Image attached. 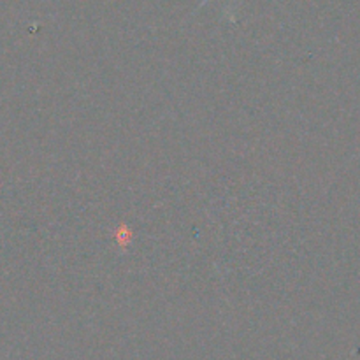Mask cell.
<instances>
[{"instance_id":"6da1fadb","label":"cell","mask_w":360,"mask_h":360,"mask_svg":"<svg viewBox=\"0 0 360 360\" xmlns=\"http://www.w3.org/2000/svg\"><path fill=\"white\" fill-rule=\"evenodd\" d=\"M207 2H210V0H202V2H200V6H199V7H204V6H206ZM232 2H234V4H232V11H231V13H236V11H238V4L241 2V0H232Z\"/></svg>"}]
</instances>
